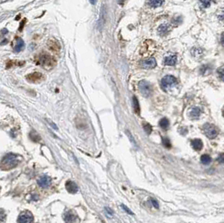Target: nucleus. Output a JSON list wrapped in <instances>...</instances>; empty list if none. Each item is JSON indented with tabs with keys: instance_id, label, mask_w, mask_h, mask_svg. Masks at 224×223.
Listing matches in <instances>:
<instances>
[{
	"instance_id": "1",
	"label": "nucleus",
	"mask_w": 224,
	"mask_h": 223,
	"mask_svg": "<svg viewBox=\"0 0 224 223\" xmlns=\"http://www.w3.org/2000/svg\"><path fill=\"white\" fill-rule=\"evenodd\" d=\"M19 164L18 156L13 153H8L6 154L0 162V168L3 170H9L15 168Z\"/></svg>"
},
{
	"instance_id": "2",
	"label": "nucleus",
	"mask_w": 224,
	"mask_h": 223,
	"mask_svg": "<svg viewBox=\"0 0 224 223\" xmlns=\"http://www.w3.org/2000/svg\"><path fill=\"white\" fill-rule=\"evenodd\" d=\"M38 64L42 66L43 67L46 68V69H50L51 67L54 66L55 65V60L54 59L52 58L50 56L46 55V54H42L39 56V60H38Z\"/></svg>"
},
{
	"instance_id": "3",
	"label": "nucleus",
	"mask_w": 224,
	"mask_h": 223,
	"mask_svg": "<svg viewBox=\"0 0 224 223\" xmlns=\"http://www.w3.org/2000/svg\"><path fill=\"white\" fill-rule=\"evenodd\" d=\"M177 84L176 78L173 76H165L161 80V88L165 91H168L174 87Z\"/></svg>"
},
{
	"instance_id": "4",
	"label": "nucleus",
	"mask_w": 224,
	"mask_h": 223,
	"mask_svg": "<svg viewBox=\"0 0 224 223\" xmlns=\"http://www.w3.org/2000/svg\"><path fill=\"white\" fill-rule=\"evenodd\" d=\"M203 130L205 134L207 135V137H208L209 139H215L217 136V128L210 123H207L204 125Z\"/></svg>"
},
{
	"instance_id": "5",
	"label": "nucleus",
	"mask_w": 224,
	"mask_h": 223,
	"mask_svg": "<svg viewBox=\"0 0 224 223\" xmlns=\"http://www.w3.org/2000/svg\"><path fill=\"white\" fill-rule=\"evenodd\" d=\"M17 222L22 223H31L34 222V216H33L32 213L30 212L29 211H23L19 216V218H18Z\"/></svg>"
},
{
	"instance_id": "6",
	"label": "nucleus",
	"mask_w": 224,
	"mask_h": 223,
	"mask_svg": "<svg viewBox=\"0 0 224 223\" xmlns=\"http://www.w3.org/2000/svg\"><path fill=\"white\" fill-rule=\"evenodd\" d=\"M139 88L141 93L144 96H146V97H148L151 94L152 87H151V86H150V84L149 82H145V81H142L139 84Z\"/></svg>"
},
{
	"instance_id": "7",
	"label": "nucleus",
	"mask_w": 224,
	"mask_h": 223,
	"mask_svg": "<svg viewBox=\"0 0 224 223\" xmlns=\"http://www.w3.org/2000/svg\"><path fill=\"white\" fill-rule=\"evenodd\" d=\"M156 60L154 58H148L146 60H144L141 62V66L144 69H153L156 66Z\"/></svg>"
},
{
	"instance_id": "8",
	"label": "nucleus",
	"mask_w": 224,
	"mask_h": 223,
	"mask_svg": "<svg viewBox=\"0 0 224 223\" xmlns=\"http://www.w3.org/2000/svg\"><path fill=\"white\" fill-rule=\"evenodd\" d=\"M51 184V178L47 175H43L40 177L38 179V185L41 188H48Z\"/></svg>"
},
{
	"instance_id": "9",
	"label": "nucleus",
	"mask_w": 224,
	"mask_h": 223,
	"mask_svg": "<svg viewBox=\"0 0 224 223\" xmlns=\"http://www.w3.org/2000/svg\"><path fill=\"white\" fill-rule=\"evenodd\" d=\"M42 74L39 73V72H34L31 74H29L28 76H26V79L27 81L32 83H37V82H40L42 79Z\"/></svg>"
},
{
	"instance_id": "10",
	"label": "nucleus",
	"mask_w": 224,
	"mask_h": 223,
	"mask_svg": "<svg viewBox=\"0 0 224 223\" xmlns=\"http://www.w3.org/2000/svg\"><path fill=\"white\" fill-rule=\"evenodd\" d=\"M66 189L67 190V191L71 194H75L78 191V186L77 185L71 180H68L66 183Z\"/></svg>"
},
{
	"instance_id": "11",
	"label": "nucleus",
	"mask_w": 224,
	"mask_h": 223,
	"mask_svg": "<svg viewBox=\"0 0 224 223\" xmlns=\"http://www.w3.org/2000/svg\"><path fill=\"white\" fill-rule=\"evenodd\" d=\"M177 62V56L173 54L167 56L164 60V64L165 66H175Z\"/></svg>"
},
{
	"instance_id": "12",
	"label": "nucleus",
	"mask_w": 224,
	"mask_h": 223,
	"mask_svg": "<svg viewBox=\"0 0 224 223\" xmlns=\"http://www.w3.org/2000/svg\"><path fill=\"white\" fill-rule=\"evenodd\" d=\"M170 30V25L168 24V23H164V24H161L159 28H158V32L160 35L161 36H165L166 35Z\"/></svg>"
},
{
	"instance_id": "13",
	"label": "nucleus",
	"mask_w": 224,
	"mask_h": 223,
	"mask_svg": "<svg viewBox=\"0 0 224 223\" xmlns=\"http://www.w3.org/2000/svg\"><path fill=\"white\" fill-rule=\"evenodd\" d=\"M24 41H23V40L20 39V38H17L16 39V44H15V46L13 47V50L15 52H20L24 49Z\"/></svg>"
},
{
	"instance_id": "14",
	"label": "nucleus",
	"mask_w": 224,
	"mask_h": 223,
	"mask_svg": "<svg viewBox=\"0 0 224 223\" xmlns=\"http://www.w3.org/2000/svg\"><path fill=\"white\" fill-rule=\"evenodd\" d=\"M203 50L201 48H193L191 50V55L196 59H201L203 56Z\"/></svg>"
},
{
	"instance_id": "15",
	"label": "nucleus",
	"mask_w": 224,
	"mask_h": 223,
	"mask_svg": "<svg viewBox=\"0 0 224 223\" xmlns=\"http://www.w3.org/2000/svg\"><path fill=\"white\" fill-rule=\"evenodd\" d=\"M191 145H192V148L195 149V150H197L199 151L202 149L203 147V143H202V141L201 139H194V140L191 141Z\"/></svg>"
},
{
	"instance_id": "16",
	"label": "nucleus",
	"mask_w": 224,
	"mask_h": 223,
	"mask_svg": "<svg viewBox=\"0 0 224 223\" xmlns=\"http://www.w3.org/2000/svg\"><path fill=\"white\" fill-rule=\"evenodd\" d=\"M164 1L165 0H148V4L152 8H158L164 3Z\"/></svg>"
},
{
	"instance_id": "17",
	"label": "nucleus",
	"mask_w": 224,
	"mask_h": 223,
	"mask_svg": "<svg viewBox=\"0 0 224 223\" xmlns=\"http://www.w3.org/2000/svg\"><path fill=\"white\" fill-rule=\"evenodd\" d=\"M190 117H192V118H198L201 115V109L199 107L192 108V110L190 111Z\"/></svg>"
},
{
	"instance_id": "18",
	"label": "nucleus",
	"mask_w": 224,
	"mask_h": 223,
	"mask_svg": "<svg viewBox=\"0 0 224 223\" xmlns=\"http://www.w3.org/2000/svg\"><path fill=\"white\" fill-rule=\"evenodd\" d=\"M64 218H65V222H75V216H74V214L71 211L66 212V214Z\"/></svg>"
},
{
	"instance_id": "19",
	"label": "nucleus",
	"mask_w": 224,
	"mask_h": 223,
	"mask_svg": "<svg viewBox=\"0 0 224 223\" xmlns=\"http://www.w3.org/2000/svg\"><path fill=\"white\" fill-rule=\"evenodd\" d=\"M30 137L32 140L36 143H38L39 141L40 140V136L38 134V133L36 132V131H31L30 133Z\"/></svg>"
},
{
	"instance_id": "20",
	"label": "nucleus",
	"mask_w": 224,
	"mask_h": 223,
	"mask_svg": "<svg viewBox=\"0 0 224 223\" xmlns=\"http://www.w3.org/2000/svg\"><path fill=\"white\" fill-rule=\"evenodd\" d=\"M160 126L161 127V129H167L170 126V122L167 118H162L160 121Z\"/></svg>"
},
{
	"instance_id": "21",
	"label": "nucleus",
	"mask_w": 224,
	"mask_h": 223,
	"mask_svg": "<svg viewBox=\"0 0 224 223\" xmlns=\"http://www.w3.org/2000/svg\"><path fill=\"white\" fill-rule=\"evenodd\" d=\"M201 161L202 164H208L211 163L212 159H211V157H210L208 154H203V155L201 156Z\"/></svg>"
},
{
	"instance_id": "22",
	"label": "nucleus",
	"mask_w": 224,
	"mask_h": 223,
	"mask_svg": "<svg viewBox=\"0 0 224 223\" xmlns=\"http://www.w3.org/2000/svg\"><path fill=\"white\" fill-rule=\"evenodd\" d=\"M133 107H134L135 113H139V110H140V108H139V101H138V99H137L135 96L133 97Z\"/></svg>"
},
{
	"instance_id": "23",
	"label": "nucleus",
	"mask_w": 224,
	"mask_h": 223,
	"mask_svg": "<svg viewBox=\"0 0 224 223\" xmlns=\"http://www.w3.org/2000/svg\"><path fill=\"white\" fill-rule=\"evenodd\" d=\"M143 128H144V131H145L148 134H150V133H151V131H152L151 126H150L148 123H143Z\"/></svg>"
},
{
	"instance_id": "24",
	"label": "nucleus",
	"mask_w": 224,
	"mask_h": 223,
	"mask_svg": "<svg viewBox=\"0 0 224 223\" xmlns=\"http://www.w3.org/2000/svg\"><path fill=\"white\" fill-rule=\"evenodd\" d=\"M200 2L203 8H208L211 4V0H200Z\"/></svg>"
},
{
	"instance_id": "25",
	"label": "nucleus",
	"mask_w": 224,
	"mask_h": 223,
	"mask_svg": "<svg viewBox=\"0 0 224 223\" xmlns=\"http://www.w3.org/2000/svg\"><path fill=\"white\" fill-rule=\"evenodd\" d=\"M6 219V213L3 209H0V222H4Z\"/></svg>"
},
{
	"instance_id": "26",
	"label": "nucleus",
	"mask_w": 224,
	"mask_h": 223,
	"mask_svg": "<svg viewBox=\"0 0 224 223\" xmlns=\"http://www.w3.org/2000/svg\"><path fill=\"white\" fill-rule=\"evenodd\" d=\"M217 74H218V76L219 78L224 82V68H222V69H219L217 70Z\"/></svg>"
},
{
	"instance_id": "27",
	"label": "nucleus",
	"mask_w": 224,
	"mask_h": 223,
	"mask_svg": "<svg viewBox=\"0 0 224 223\" xmlns=\"http://www.w3.org/2000/svg\"><path fill=\"white\" fill-rule=\"evenodd\" d=\"M163 144L165 145L166 148H168V149L171 147L170 142V140H169L168 139H163Z\"/></svg>"
},
{
	"instance_id": "28",
	"label": "nucleus",
	"mask_w": 224,
	"mask_h": 223,
	"mask_svg": "<svg viewBox=\"0 0 224 223\" xmlns=\"http://www.w3.org/2000/svg\"><path fill=\"white\" fill-rule=\"evenodd\" d=\"M121 207L124 210V211H126L127 213H129V214H130V215H133V213L131 211V210H130L129 208H128L126 206H124V205H121Z\"/></svg>"
},
{
	"instance_id": "29",
	"label": "nucleus",
	"mask_w": 224,
	"mask_h": 223,
	"mask_svg": "<svg viewBox=\"0 0 224 223\" xmlns=\"http://www.w3.org/2000/svg\"><path fill=\"white\" fill-rule=\"evenodd\" d=\"M47 122H49V123H50L49 124H50V126H51V127H52L53 129H56V130H57V129H58V128H57V126H56V124H55V123H54L53 122H51V121H50V119H47Z\"/></svg>"
},
{
	"instance_id": "30",
	"label": "nucleus",
	"mask_w": 224,
	"mask_h": 223,
	"mask_svg": "<svg viewBox=\"0 0 224 223\" xmlns=\"http://www.w3.org/2000/svg\"><path fill=\"white\" fill-rule=\"evenodd\" d=\"M217 161L221 164H224V154H221L218 159H217Z\"/></svg>"
},
{
	"instance_id": "31",
	"label": "nucleus",
	"mask_w": 224,
	"mask_h": 223,
	"mask_svg": "<svg viewBox=\"0 0 224 223\" xmlns=\"http://www.w3.org/2000/svg\"><path fill=\"white\" fill-rule=\"evenodd\" d=\"M218 19H219L220 21L224 22V11H223L222 13H220L218 14Z\"/></svg>"
},
{
	"instance_id": "32",
	"label": "nucleus",
	"mask_w": 224,
	"mask_h": 223,
	"mask_svg": "<svg viewBox=\"0 0 224 223\" xmlns=\"http://www.w3.org/2000/svg\"><path fill=\"white\" fill-rule=\"evenodd\" d=\"M151 202H152V205L154 206V208H159V205H158V202L155 200H154V199H151Z\"/></svg>"
},
{
	"instance_id": "33",
	"label": "nucleus",
	"mask_w": 224,
	"mask_h": 223,
	"mask_svg": "<svg viewBox=\"0 0 224 223\" xmlns=\"http://www.w3.org/2000/svg\"><path fill=\"white\" fill-rule=\"evenodd\" d=\"M105 210H106L107 212L109 214V216H113V211H112V210H111V209H109V208L106 207V208H105Z\"/></svg>"
},
{
	"instance_id": "34",
	"label": "nucleus",
	"mask_w": 224,
	"mask_h": 223,
	"mask_svg": "<svg viewBox=\"0 0 224 223\" xmlns=\"http://www.w3.org/2000/svg\"><path fill=\"white\" fill-rule=\"evenodd\" d=\"M221 43H222L223 46L224 47V33L222 35V37H221Z\"/></svg>"
},
{
	"instance_id": "35",
	"label": "nucleus",
	"mask_w": 224,
	"mask_h": 223,
	"mask_svg": "<svg viewBox=\"0 0 224 223\" xmlns=\"http://www.w3.org/2000/svg\"><path fill=\"white\" fill-rule=\"evenodd\" d=\"M89 1H90V3H91L93 5H94V4H96V3H97V0H89Z\"/></svg>"
},
{
	"instance_id": "36",
	"label": "nucleus",
	"mask_w": 224,
	"mask_h": 223,
	"mask_svg": "<svg viewBox=\"0 0 224 223\" xmlns=\"http://www.w3.org/2000/svg\"><path fill=\"white\" fill-rule=\"evenodd\" d=\"M124 1H125V0H118V3L119 4H123V3H124Z\"/></svg>"
}]
</instances>
